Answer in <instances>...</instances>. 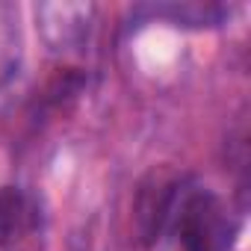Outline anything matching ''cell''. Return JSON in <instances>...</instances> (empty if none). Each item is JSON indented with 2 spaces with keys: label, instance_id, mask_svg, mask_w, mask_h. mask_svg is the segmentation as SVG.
I'll return each instance as SVG.
<instances>
[{
  "label": "cell",
  "instance_id": "1",
  "mask_svg": "<svg viewBox=\"0 0 251 251\" xmlns=\"http://www.w3.org/2000/svg\"><path fill=\"white\" fill-rule=\"evenodd\" d=\"M180 251H227L233 239V222L219 198L189 195L177 216Z\"/></svg>",
  "mask_w": 251,
  "mask_h": 251
},
{
  "label": "cell",
  "instance_id": "2",
  "mask_svg": "<svg viewBox=\"0 0 251 251\" xmlns=\"http://www.w3.org/2000/svg\"><path fill=\"white\" fill-rule=\"evenodd\" d=\"M95 9L89 3H42L36 6V18L42 27L45 42L56 53L80 50L92 33Z\"/></svg>",
  "mask_w": 251,
  "mask_h": 251
},
{
  "label": "cell",
  "instance_id": "3",
  "mask_svg": "<svg viewBox=\"0 0 251 251\" xmlns=\"http://www.w3.org/2000/svg\"><path fill=\"white\" fill-rule=\"evenodd\" d=\"M177 186H180V180L169 169L151 172L148 180L139 186L133 216H136V230L145 242H154L163 233V227L175 210V201H177Z\"/></svg>",
  "mask_w": 251,
  "mask_h": 251
},
{
  "label": "cell",
  "instance_id": "4",
  "mask_svg": "<svg viewBox=\"0 0 251 251\" xmlns=\"http://www.w3.org/2000/svg\"><path fill=\"white\" fill-rule=\"evenodd\" d=\"M36 225V213L30 198L15 189V186H3L0 189V245H15L21 242Z\"/></svg>",
  "mask_w": 251,
  "mask_h": 251
},
{
  "label": "cell",
  "instance_id": "5",
  "mask_svg": "<svg viewBox=\"0 0 251 251\" xmlns=\"http://www.w3.org/2000/svg\"><path fill=\"white\" fill-rule=\"evenodd\" d=\"M21 65V27L18 12L9 3H0V89H3Z\"/></svg>",
  "mask_w": 251,
  "mask_h": 251
}]
</instances>
